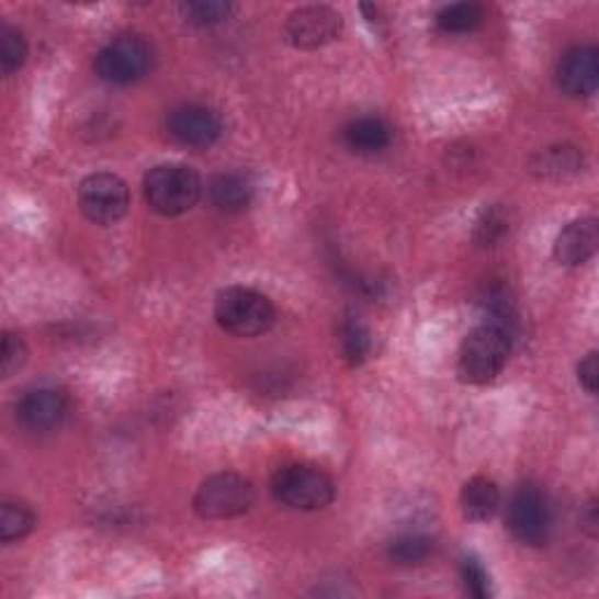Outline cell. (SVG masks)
<instances>
[{"label": "cell", "mask_w": 599, "mask_h": 599, "mask_svg": "<svg viewBox=\"0 0 599 599\" xmlns=\"http://www.w3.org/2000/svg\"><path fill=\"white\" fill-rule=\"evenodd\" d=\"M167 129L183 146L208 148L221 138L223 122L218 113L206 109V105L183 103L169 113Z\"/></svg>", "instance_id": "11"}, {"label": "cell", "mask_w": 599, "mask_h": 599, "mask_svg": "<svg viewBox=\"0 0 599 599\" xmlns=\"http://www.w3.org/2000/svg\"><path fill=\"white\" fill-rule=\"evenodd\" d=\"M580 520H584V527L588 530V534L595 536L597 534V522H599V518H597V504L595 501L588 504L586 513H584V518H580Z\"/></svg>", "instance_id": "28"}, {"label": "cell", "mask_w": 599, "mask_h": 599, "mask_svg": "<svg viewBox=\"0 0 599 599\" xmlns=\"http://www.w3.org/2000/svg\"><path fill=\"white\" fill-rule=\"evenodd\" d=\"M35 527V516L26 504L5 501L0 506V539L5 543L29 536Z\"/></svg>", "instance_id": "20"}, {"label": "cell", "mask_w": 599, "mask_h": 599, "mask_svg": "<svg viewBox=\"0 0 599 599\" xmlns=\"http://www.w3.org/2000/svg\"><path fill=\"white\" fill-rule=\"evenodd\" d=\"M342 33V14L326 5H309L295 10L286 22L291 45L300 49H316L338 41Z\"/></svg>", "instance_id": "10"}, {"label": "cell", "mask_w": 599, "mask_h": 599, "mask_svg": "<svg viewBox=\"0 0 599 599\" xmlns=\"http://www.w3.org/2000/svg\"><path fill=\"white\" fill-rule=\"evenodd\" d=\"M584 167V155L574 146H551L541 150L532 160V171L539 179H567Z\"/></svg>", "instance_id": "17"}, {"label": "cell", "mask_w": 599, "mask_h": 599, "mask_svg": "<svg viewBox=\"0 0 599 599\" xmlns=\"http://www.w3.org/2000/svg\"><path fill=\"white\" fill-rule=\"evenodd\" d=\"M272 495L293 510H321L335 499V483L321 468L293 464L274 473Z\"/></svg>", "instance_id": "5"}, {"label": "cell", "mask_w": 599, "mask_h": 599, "mask_svg": "<svg viewBox=\"0 0 599 599\" xmlns=\"http://www.w3.org/2000/svg\"><path fill=\"white\" fill-rule=\"evenodd\" d=\"M144 192L148 206L165 218L183 216L202 197L200 176L185 165H160L146 173Z\"/></svg>", "instance_id": "3"}, {"label": "cell", "mask_w": 599, "mask_h": 599, "mask_svg": "<svg viewBox=\"0 0 599 599\" xmlns=\"http://www.w3.org/2000/svg\"><path fill=\"white\" fill-rule=\"evenodd\" d=\"M433 549H436V543L427 534H417V532L400 534L389 545V557H392L394 565L412 567V565H421V562H427L433 555Z\"/></svg>", "instance_id": "19"}, {"label": "cell", "mask_w": 599, "mask_h": 599, "mask_svg": "<svg viewBox=\"0 0 599 599\" xmlns=\"http://www.w3.org/2000/svg\"><path fill=\"white\" fill-rule=\"evenodd\" d=\"M555 80L572 99L592 97L599 84V52L592 45H576L562 55Z\"/></svg>", "instance_id": "12"}, {"label": "cell", "mask_w": 599, "mask_h": 599, "mask_svg": "<svg viewBox=\"0 0 599 599\" xmlns=\"http://www.w3.org/2000/svg\"><path fill=\"white\" fill-rule=\"evenodd\" d=\"M513 338L497 324H481L473 328L460 349L456 373L466 384H487L501 375L508 361Z\"/></svg>", "instance_id": "1"}, {"label": "cell", "mask_w": 599, "mask_h": 599, "mask_svg": "<svg viewBox=\"0 0 599 599\" xmlns=\"http://www.w3.org/2000/svg\"><path fill=\"white\" fill-rule=\"evenodd\" d=\"M597 241H599L597 221L592 216L578 218L557 235L553 249L555 260L565 268L586 265L597 251Z\"/></svg>", "instance_id": "13"}, {"label": "cell", "mask_w": 599, "mask_h": 599, "mask_svg": "<svg viewBox=\"0 0 599 599\" xmlns=\"http://www.w3.org/2000/svg\"><path fill=\"white\" fill-rule=\"evenodd\" d=\"M208 197L223 214H241L253 202V183L239 171H225L208 183Z\"/></svg>", "instance_id": "14"}, {"label": "cell", "mask_w": 599, "mask_h": 599, "mask_svg": "<svg viewBox=\"0 0 599 599\" xmlns=\"http://www.w3.org/2000/svg\"><path fill=\"white\" fill-rule=\"evenodd\" d=\"M506 527L524 545H541L549 539L551 508L536 485L524 483L510 495L506 506Z\"/></svg>", "instance_id": "8"}, {"label": "cell", "mask_w": 599, "mask_h": 599, "mask_svg": "<svg viewBox=\"0 0 599 599\" xmlns=\"http://www.w3.org/2000/svg\"><path fill=\"white\" fill-rule=\"evenodd\" d=\"M485 20L483 8L475 3H454L438 12L436 24L445 33H471Z\"/></svg>", "instance_id": "21"}, {"label": "cell", "mask_w": 599, "mask_h": 599, "mask_svg": "<svg viewBox=\"0 0 599 599\" xmlns=\"http://www.w3.org/2000/svg\"><path fill=\"white\" fill-rule=\"evenodd\" d=\"M29 57V45L24 35L12 29L10 24L0 26V68H3V76H12L24 66Z\"/></svg>", "instance_id": "23"}, {"label": "cell", "mask_w": 599, "mask_h": 599, "mask_svg": "<svg viewBox=\"0 0 599 599\" xmlns=\"http://www.w3.org/2000/svg\"><path fill=\"white\" fill-rule=\"evenodd\" d=\"M338 347L349 365H361L373 354V332L359 316H344L338 328Z\"/></svg>", "instance_id": "18"}, {"label": "cell", "mask_w": 599, "mask_h": 599, "mask_svg": "<svg viewBox=\"0 0 599 599\" xmlns=\"http://www.w3.org/2000/svg\"><path fill=\"white\" fill-rule=\"evenodd\" d=\"M253 501L256 489L251 481L239 473H216L200 485L192 506L204 520H230L249 513Z\"/></svg>", "instance_id": "4"}, {"label": "cell", "mask_w": 599, "mask_h": 599, "mask_svg": "<svg viewBox=\"0 0 599 599\" xmlns=\"http://www.w3.org/2000/svg\"><path fill=\"white\" fill-rule=\"evenodd\" d=\"M216 321L237 338H258L276 321V309L268 295L246 286H230L216 297Z\"/></svg>", "instance_id": "2"}, {"label": "cell", "mask_w": 599, "mask_h": 599, "mask_svg": "<svg viewBox=\"0 0 599 599\" xmlns=\"http://www.w3.org/2000/svg\"><path fill=\"white\" fill-rule=\"evenodd\" d=\"M460 504H462L464 518L473 522H485L499 510L501 491L495 481L485 478V475H475V478H471L462 487Z\"/></svg>", "instance_id": "15"}, {"label": "cell", "mask_w": 599, "mask_h": 599, "mask_svg": "<svg viewBox=\"0 0 599 599\" xmlns=\"http://www.w3.org/2000/svg\"><path fill=\"white\" fill-rule=\"evenodd\" d=\"M78 204L87 221L94 225H113L127 214L129 188L115 173H90L78 188Z\"/></svg>", "instance_id": "7"}, {"label": "cell", "mask_w": 599, "mask_h": 599, "mask_svg": "<svg viewBox=\"0 0 599 599\" xmlns=\"http://www.w3.org/2000/svg\"><path fill=\"white\" fill-rule=\"evenodd\" d=\"M70 400L64 389L57 386H38L31 389L16 403V419L31 433L57 431L68 417Z\"/></svg>", "instance_id": "9"}, {"label": "cell", "mask_w": 599, "mask_h": 599, "mask_svg": "<svg viewBox=\"0 0 599 599\" xmlns=\"http://www.w3.org/2000/svg\"><path fill=\"white\" fill-rule=\"evenodd\" d=\"M462 576H464V584H466V590L478 597V599H487L491 595V588H489V576L485 572V567L481 565L475 557H464L462 562Z\"/></svg>", "instance_id": "26"}, {"label": "cell", "mask_w": 599, "mask_h": 599, "mask_svg": "<svg viewBox=\"0 0 599 599\" xmlns=\"http://www.w3.org/2000/svg\"><path fill=\"white\" fill-rule=\"evenodd\" d=\"M152 68V47L140 35H117L97 55L101 80L127 87L148 76Z\"/></svg>", "instance_id": "6"}, {"label": "cell", "mask_w": 599, "mask_h": 599, "mask_svg": "<svg viewBox=\"0 0 599 599\" xmlns=\"http://www.w3.org/2000/svg\"><path fill=\"white\" fill-rule=\"evenodd\" d=\"M26 357H29V349L20 335L5 332L3 357H0V373H3V377H12L14 373H20L26 363Z\"/></svg>", "instance_id": "25"}, {"label": "cell", "mask_w": 599, "mask_h": 599, "mask_svg": "<svg viewBox=\"0 0 599 599\" xmlns=\"http://www.w3.org/2000/svg\"><path fill=\"white\" fill-rule=\"evenodd\" d=\"M344 144L361 155H373L392 144V127L382 117H357L342 129Z\"/></svg>", "instance_id": "16"}, {"label": "cell", "mask_w": 599, "mask_h": 599, "mask_svg": "<svg viewBox=\"0 0 599 599\" xmlns=\"http://www.w3.org/2000/svg\"><path fill=\"white\" fill-rule=\"evenodd\" d=\"M597 380H599V357L597 351H590V354L578 363V382L584 384V389L588 394H597Z\"/></svg>", "instance_id": "27"}, {"label": "cell", "mask_w": 599, "mask_h": 599, "mask_svg": "<svg viewBox=\"0 0 599 599\" xmlns=\"http://www.w3.org/2000/svg\"><path fill=\"white\" fill-rule=\"evenodd\" d=\"M230 12L233 5L223 3V0H188V3H181L183 20L200 29L223 24L230 16Z\"/></svg>", "instance_id": "22"}, {"label": "cell", "mask_w": 599, "mask_h": 599, "mask_svg": "<svg viewBox=\"0 0 599 599\" xmlns=\"http://www.w3.org/2000/svg\"><path fill=\"white\" fill-rule=\"evenodd\" d=\"M506 233H508V214L504 211V206L497 204L483 211V216L478 218V223H475L473 239L475 244L483 246V249H487V246H497Z\"/></svg>", "instance_id": "24"}]
</instances>
